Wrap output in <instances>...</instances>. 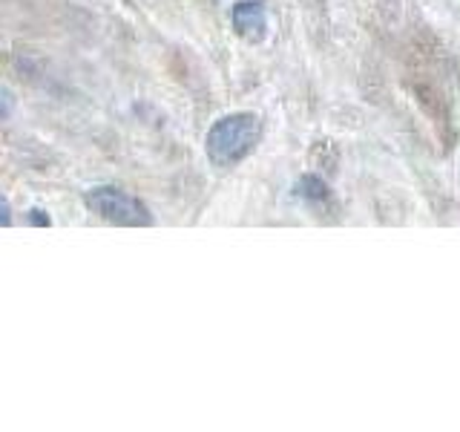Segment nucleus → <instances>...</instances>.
I'll return each mask as SVG.
<instances>
[{"label":"nucleus","mask_w":460,"mask_h":432,"mask_svg":"<svg viewBox=\"0 0 460 432\" xmlns=\"http://www.w3.org/2000/svg\"><path fill=\"white\" fill-rule=\"evenodd\" d=\"M262 139V119L256 112H230L216 119L205 136V153L213 167L230 170L242 165Z\"/></svg>","instance_id":"nucleus-1"},{"label":"nucleus","mask_w":460,"mask_h":432,"mask_svg":"<svg viewBox=\"0 0 460 432\" xmlns=\"http://www.w3.org/2000/svg\"><path fill=\"white\" fill-rule=\"evenodd\" d=\"M296 196L308 199V202H325V199H328V184H325L320 176H314V173H308V176H302V179L296 182Z\"/></svg>","instance_id":"nucleus-4"},{"label":"nucleus","mask_w":460,"mask_h":432,"mask_svg":"<svg viewBox=\"0 0 460 432\" xmlns=\"http://www.w3.org/2000/svg\"><path fill=\"white\" fill-rule=\"evenodd\" d=\"M29 222H32V225H49L52 220H49V216L47 213H43V211H29Z\"/></svg>","instance_id":"nucleus-5"},{"label":"nucleus","mask_w":460,"mask_h":432,"mask_svg":"<svg viewBox=\"0 0 460 432\" xmlns=\"http://www.w3.org/2000/svg\"><path fill=\"white\" fill-rule=\"evenodd\" d=\"M86 211H93L98 220L110 225H124V228H144L153 225V213L144 202L133 194L121 191L115 184H98L93 191L84 194Z\"/></svg>","instance_id":"nucleus-2"},{"label":"nucleus","mask_w":460,"mask_h":432,"mask_svg":"<svg viewBox=\"0 0 460 432\" xmlns=\"http://www.w3.org/2000/svg\"><path fill=\"white\" fill-rule=\"evenodd\" d=\"M230 23L239 38L259 43L268 35V9L262 0H239L230 9Z\"/></svg>","instance_id":"nucleus-3"},{"label":"nucleus","mask_w":460,"mask_h":432,"mask_svg":"<svg viewBox=\"0 0 460 432\" xmlns=\"http://www.w3.org/2000/svg\"><path fill=\"white\" fill-rule=\"evenodd\" d=\"M4 225H12V208H9V199H4Z\"/></svg>","instance_id":"nucleus-6"}]
</instances>
